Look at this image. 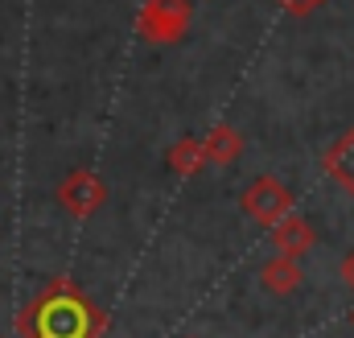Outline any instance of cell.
Returning <instances> with one entry per match:
<instances>
[{
    "mask_svg": "<svg viewBox=\"0 0 354 338\" xmlns=\"http://www.w3.org/2000/svg\"><path fill=\"white\" fill-rule=\"evenodd\" d=\"M103 314L71 281H50L37 301L21 314V338H95Z\"/></svg>",
    "mask_w": 354,
    "mask_h": 338,
    "instance_id": "cell-1",
    "label": "cell"
},
{
    "mask_svg": "<svg viewBox=\"0 0 354 338\" xmlns=\"http://www.w3.org/2000/svg\"><path fill=\"white\" fill-rule=\"evenodd\" d=\"M189 0H145L136 17V33L153 46H174L189 29Z\"/></svg>",
    "mask_w": 354,
    "mask_h": 338,
    "instance_id": "cell-2",
    "label": "cell"
},
{
    "mask_svg": "<svg viewBox=\"0 0 354 338\" xmlns=\"http://www.w3.org/2000/svg\"><path fill=\"white\" fill-rule=\"evenodd\" d=\"M239 206H243V215H252L256 223H264L268 231H272L280 219H288V215L297 211V202H292L288 186H284V181H276L272 173L256 177V181L239 194Z\"/></svg>",
    "mask_w": 354,
    "mask_h": 338,
    "instance_id": "cell-3",
    "label": "cell"
},
{
    "mask_svg": "<svg viewBox=\"0 0 354 338\" xmlns=\"http://www.w3.org/2000/svg\"><path fill=\"white\" fill-rule=\"evenodd\" d=\"M103 198H107V186H103V177H99L95 169H71V173L58 181V202H62V211L75 215V219H91V215L103 206Z\"/></svg>",
    "mask_w": 354,
    "mask_h": 338,
    "instance_id": "cell-4",
    "label": "cell"
},
{
    "mask_svg": "<svg viewBox=\"0 0 354 338\" xmlns=\"http://www.w3.org/2000/svg\"><path fill=\"white\" fill-rule=\"evenodd\" d=\"M272 244H276V252H284V256H305L317 244V235H313L309 219L292 211L288 219H280V223L272 227Z\"/></svg>",
    "mask_w": 354,
    "mask_h": 338,
    "instance_id": "cell-5",
    "label": "cell"
},
{
    "mask_svg": "<svg viewBox=\"0 0 354 338\" xmlns=\"http://www.w3.org/2000/svg\"><path fill=\"white\" fill-rule=\"evenodd\" d=\"M322 166H326V173H330V181L342 186V190L354 198V128H346V132L326 149Z\"/></svg>",
    "mask_w": 354,
    "mask_h": 338,
    "instance_id": "cell-6",
    "label": "cell"
},
{
    "mask_svg": "<svg viewBox=\"0 0 354 338\" xmlns=\"http://www.w3.org/2000/svg\"><path fill=\"white\" fill-rule=\"evenodd\" d=\"M260 285H264L268 293H276V297L297 293V289H301V268H297V256L276 252L264 268H260Z\"/></svg>",
    "mask_w": 354,
    "mask_h": 338,
    "instance_id": "cell-7",
    "label": "cell"
},
{
    "mask_svg": "<svg viewBox=\"0 0 354 338\" xmlns=\"http://www.w3.org/2000/svg\"><path fill=\"white\" fill-rule=\"evenodd\" d=\"M206 157H210V166H235L239 161V153H243V136L231 128V124H214L210 132H206Z\"/></svg>",
    "mask_w": 354,
    "mask_h": 338,
    "instance_id": "cell-8",
    "label": "cell"
},
{
    "mask_svg": "<svg viewBox=\"0 0 354 338\" xmlns=\"http://www.w3.org/2000/svg\"><path fill=\"white\" fill-rule=\"evenodd\" d=\"M165 161H169V169H174L177 177H194V173H202V169L210 166L206 145H202V141H194V136H181L174 149L165 153Z\"/></svg>",
    "mask_w": 354,
    "mask_h": 338,
    "instance_id": "cell-9",
    "label": "cell"
},
{
    "mask_svg": "<svg viewBox=\"0 0 354 338\" xmlns=\"http://www.w3.org/2000/svg\"><path fill=\"white\" fill-rule=\"evenodd\" d=\"M276 4H280L284 12H292V17H309V12H313V8H322L326 0H276Z\"/></svg>",
    "mask_w": 354,
    "mask_h": 338,
    "instance_id": "cell-10",
    "label": "cell"
},
{
    "mask_svg": "<svg viewBox=\"0 0 354 338\" xmlns=\"http://www.w3.org/2000/svg\"><path fill=\"white\" fill-rule=\"evenodd\" d=\"M342 281H346V285L354 289V248H351V256L342 260Z\"/></svg>",
    "mask_w": 354,
    "mask_h": 338,
    "instance_id": "cell-11",
    "label": "cell"
},
{
    "mask_svg": "<svg viewBox=\"0 0 354 338\" xmlns=\"http://www.w3.org/2000/svg\"><path fill=\"white\" fill-rule=\"evenodd\" d=\"M185 338H189V335H185Z\"/></svg>",
    "mask_w": 354,
    "mask_h": 338,
    "instance_id": "cell-12",
    "label": "cell"
}]
</instances>
